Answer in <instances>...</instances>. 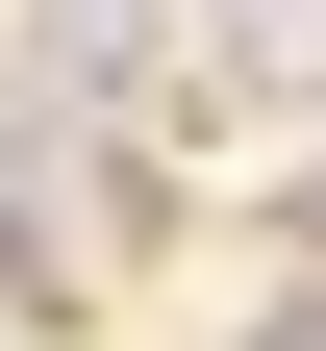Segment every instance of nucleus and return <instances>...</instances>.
Wrapping results in <instances>:
<instances>
[{
    "label": "nucleus",
    "mask_w": 326,
    "mask_h": 351,
    "mask_svg": "<svg viewBox=\"0 0 326 351\" xmlns=\"http://www.w3.org/2000/svg\"><path fill=\"white\" fill-rule=\"evenodd\" d=\"M251 351H326V276H276V301H251Z\"/></svg>",
    "instance_id": "nucleus-1"
},
{
    "label": "nucleus",
    "mask_w": 326,
    "mask_h": 351,
    "mask_svg": "<svg viewBox=\"0 0 326 351\" xmlns=\"http://www.w3.org/2000/svg\"><path fill=\"white\" fill-rule=\"evenodd\" d=\"M276 276H326V176H301V201H276Z\"/></svg>",
    "instance_id": "nucleus-2"
}]
</instances>
